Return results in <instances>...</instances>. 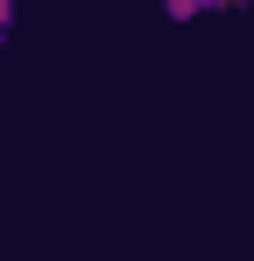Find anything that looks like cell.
Returning <instances> with one entry per match:
<instances>
[{"label":"cell","mask_w":254,"mask_h":261,"mask_svg":"<svg viewBox=\"0 0 254 261\" xmlns=\"http://www.w3.org/2000/svg\"><path fill=\"white\" fill-rule=\"evenodd\" d=\"M205 7H219V0H163L169 21H191V14H205Z\"/></svg>","instance_id":"cell-1"},{"label":"cell","mask_w":254,"mask_h":261,"mask_svg":"<svg viewBox=\"0 0 254 261\" xmlns=\"http://www.w3.org/2000/svg\"><path fill=\"white\" fill-rule=\"evenodd\" d=\"M7 29H14V0H0V43H7Z\"/></svg>","instance_id":"cell-2"}]
</instances>
